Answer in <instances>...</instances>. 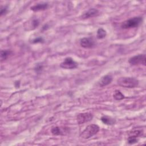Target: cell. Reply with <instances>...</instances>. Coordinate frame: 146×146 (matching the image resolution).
<instances>
[{
    "label": "cell",
    "mask_w": 146,
    "mask_h": 146,
    "mask_svg": "<svg viewBox=\"0 0 146 146\" xmlns=\"http://www.w3.org/2000/svg\"><path fill=\"white\" fill-rule=\"evenodd\" d=\"M113 97L116 100H120L124 99L125 98L124 95L119 90H116L114 92L113 94Z\"/></svg>",
    "instance_id": "2e32d148"
},
{
    "label": "cell",
    "mask_w": 146,
    "mask_h": 146,
    "mask_svg": "<svg viewBox=\"0 0 146 146\" xmlns=\"http://www.w3.org/2000/svg\"><path fill=\"white\" fill-rule=\"evenodd\" d=\"M117 82L120 86L128 88H135L139 85V80L132 77H120L117 79Z\"/></svg>",
    "instance_id": "6da1fadb"
},
{
    "label": "cell",
    "mask_w": 146,
    "mask_h": 146,
    "mask_svg": "<svg viewBox=\"0 0 146 146\" xmlns=\"http://www.w3.org/2000/svg\"><path fill=\"white\" fill-rule=\"evenodd\" d=\"M43 64L40 63H38L36 64V66L34 67V71L36 73H40L43 70Z\"/></svg>",
    "instance_id": "e0dca14e"
},
{
    "label": "cell",
    "mask_w": 146,
    "mask_h": 146,
    "mask_svg": "<svg viewBox=\"0 0 146 146\" xmlns=\"http://www.w3.org/2000/svg\"><path fill=\"white\" fill-rule=\"evenodd\" d=\"M100 120L104 124L108 125H112L116 123L115 119L108 115H104L102 116Z\"/></svg>",
    "instance_id": "7c38bea8"
},
{
    "label": "cell",
    "mask_w": 146,
    "mask_h": 146,
    "mask_svg": "<svg viewBox=\"0 0 146 146\" xmlns=\"http://www.w3.org/2000/svg\"><path fill=\"white\" fill-rule=\"evenodd\" d=\"M48 28V26L47 25H44L43 27H42V30H46Z\"/></svg>",
    "instance_id": "603a6c76"
},
{
    "label": "cell",
    "mask_w": 146,
    "mask_h": 146,
    "mask_svg": "<svg viewBox=\"0 0 146 146\" xmlns=\"http://www.w3.org/2000/svg\"><path fill=\"white\" fill-rule=\"evenodd\" d=\"M48 7V4L46 2H42L37 3L30 7V9L33 11H39L47 9Z\"/></svg>",
    "instance_id": "8fae6325"
},
{
    "label": "cell",
    "mask_w": 146,
    "mask_h": 146,
    "mask_svg": "<svg viewBox=\"0 0 146 146\" xmlns=\"http://www.w3.org/2000/svg\"><path fill=\"white\" fill-rule=\"evenodd\" d=\"M44 42V39L42 37L39 36L37 38H35L33 40L32 43H43Z\"/></svg>",
    "instance_id": "ffe728a7"
},
{
    "label": "cell",
    "mask_w": 146,
    "mask_h": 146,
    "mask_svg": "<svg viewBox=\"0 0 146 146\" xmlns=\"http://www.w3.org/2000/svg\"><path fill=\"white\" fill-rule=\"evenodd\" d=\"M112 76L111 75L107 74L104 76H103L100 80L99 81V86L100 87H104L106 86H107L110 84L112 81Z\"/></svg>",
    "instance_id": "30bf717a"
},
{
    "label": "cell",
    "mask_w": 146,
    "mask_h": 146,
    "mask_svg": "<svg viewBox=\"0 0 146 146\" xmlns=\"http://www.w3.org/2000/svg\"><path fill=\"white\" fill-rule=\"evenodd\" d=\"M14 85L16 88H19L20 86V81L19 80L15 81V82L14 83Z\"/></svg>",
    "instance_id": "7402d4cb"
},
{
    "label": "cell",
    "mask_w": 146,
    "mask_h": 146,
    "mask_svg": "<svg viewBox=\"0 0 146 146\" xmlns=\"http://www.w3.org/2000/svg\"><path fill=\"white\" fill-rule=\"evenodd\" d=\"M39 25V21L37 19H34L31 22V27H33V29H35Z\"/></svg>",
    "instance_id": "d6986e66"
},
{
    "label": "cell",
    "mask_w": 146,
    "mask_h": 146,
    "mask_svg": "<svg viewBox=\"0 0 146 146\" xmlns=\"http://www.w3.org/2000/svg\"><path fill=\"white\" fill-rule=\"evenodd\" d=\"M99 14V11L98 9L95 8H91L88 10L87 11L83 13L82 15L80 16V18L82 19H86L93 17H97Z\"/></svg>",
    "instance_id": "9c48e42d"
},
{
    "label": "cell",
    "mask_w": 146,
    "mask_h": 146,
    "mask_svg": "<svg viewBox=\"0 0 146 146\" xmlns=\"http://www.w3.org/2000/svg\"><path fill=\"white\" fill-rule=\"evenodd\" d=\"M127 141H128V143L129 144H133L138 142V138H136L132 136H128Z\"/></svg>",
    "instance_id": "ac0fdd59"
},
{
    "label": "cell",
    "mask_w": 146,
    "mask_h": 146,
    "mask_svg": "<svg viewBox=\"0 0 146 146\" xmlns=\"http://www.w3.org/2000/svg\"><path fill=\"white\" fill-rule=\"evenodd\" d=\"M99 127L95 124L87 125L86 128L81 132L80 136L84 139H89L95 135L99 131Z\"/></svg>",
    "instance_id": "7a4b0ae2"
},
{
    "label": "cell",
    "mask_w": 146,
    "mask_h": 146,
    "mask_svg": "<svg viewBox=\"0 0 146 146\" xmlns=\"http://www.w3.org/2000/svg\"><path fill=\"white\" fill-rule=\"evenodd\" d=\"M107 35V33L106 31L103 29V28H99L97 30V33H96V37L99 39H103Z\"/></svg>",
    "instance_id": "9a60e30c"
},
{
    "label": "cell",
    "mask_w": 146,
    "mask_h": 146,
    "mask_svg": "<svg viewBox=\"0 0 146 146\" xmlns=\"http://www.w3.org/2000/svg\"><path fill=\"white\" fill-rule=\"evenodd\" d=\"M51 132L53 135H55V136L66 135L70 132V130L68 127H61L56 126L52 128Z\"/></svg>",
    "instance_id": "ba28073f"
},
{
    "label": "cell",
    "mask_w": 146,
    "mask_h": 146,
    "mask_svg": "<svg viewBox=\"0 0 146 146\" xmlns=\"http://www.w3.org/2000/svg\"><path fill=\"white\" fill-rule=\"evenodd\" d=\"M60 67L64 69L72 70L77 68L78 63L76 62L72 58L67 57L60 63Z\"/></svg>",
    "instance_id": "277c9868"
},
{
    "label": "cell",
    "mask_w": 146,
    "mask_h": 146,
    "mask_svg": "<svg viewBox=\"0 0 146 146\" xmlns=\"http://www.w3.org/2000/svg\"><path fill=\"white\" fill-rule=\"evenodd\" d=\"M143 130L137 129H132L131 131H129L128 133L129 136H132V137H134L136 138H138V137L141 136L143 135Z\"/></svg>",
    "instance_id": "4fadbf2b"
},
{
    "label": "cell",
    "mask_w": 146,
    "mask_h": 146,
    "mask_svg": "<svg viewBox=\"0 0 146 146\" xmlns=\"http://www.w3.org/2000/svg\"><path fill=\"white\" fill-rule=\"evenodd\" d=\"M143 21V17H135L128 19L121 24V27L123 29H129L138 27Z\"/></svg>",
    "instance_id": "3957f363"
},
{
    "label": "cell",
    "mask_w": 146,
    "mask_h": 146,
    "mask_svg": "<svg viewBox=\"0 0 146 146\" xmlns=\"http://www.w3.org/2000/svg\"><path fill=\"white\" fill-rule=\"evenodd\" d=\"M80 45L84 48H91L95 45V40L90 37L83 38L80 40Z\"/></svg>",
    "instance_id": "52a82bcc"
},
{
    "label": "cell",
    "mask_w": 146,
    "mask_h": 146,
    "mask_svg": "<svg viewBox=\"0 0 146 146\" xmlns=\"http://www.w3.org/2000/svg\"><path fill=\"white\" fill-rule=\"evenodd\" d=\"M12 53L11 51L9 50H1V61L5 60L7 59V58L11 55Z\"/></svg>",
    "instance_id": "5bb4252c"
},
{
    "label": "cell",
    "mask_w": 146,
    "mask_h": 146,
    "mask_svg": "<svg viewBox=\"0 0 146 146\" xmlns=\"http://www.w3.org/2000/svg\"><path fill=\"white\" fill-rule=\"evenodd\" d=\"M93 115L90 112H84L78 114L76 116V121L79 124H84L92 120Z\"/></svg>",
    "instance_id": "8992f818"
},
{
    "label": "cell",
    "mask_w": 146,
    "mask_h": 146,
    "mask_svg": "<svg viewBox=\"0 0 146 146\" xmlns=\"http://www.w3.org/2000/svg\"><path fill=\"white\" fill-rule=\"evenodd\" d=\"M7 13V7L6 6H2L1 8V16L5 15Z\"/></svg>",
    "instance_id": "44dd1931"
},
{
    "label": "cell",
    "mask_w": 146,
    "mask_h": 146,
    "mask_svg": "<svg viewBox=\"0 0 146 146\" xmlns=\"http://www.w3.org/2000/svg\"><path fill=\"white\" fill-rule=\"evenodd\" d=\"M146 56L145 54H139L131 57L129 59V63L131 65H139L143 64L145 66Z\"/></svg>",
    "instance_id": "5b68a950"
}]
</instances>
